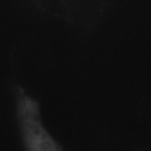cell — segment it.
Returning a JSON list of instances; mask_svg holds the SVG:
<instances>
[{"label": "cell", "mask_w": 151, "mask_h": 151, "mask_svg": "<svg viewBox=\"0 0 151 151\" xmlns=\"http://www.w3.org/2000/svg\"><path fill=\"white\" fill-rule=\"evenodd\" d=\"M16 117L24 151H65L43 123L39 103L22 87L14 86Z\"/></svg>", "instance_id": "cell-1"}]
</instances>
